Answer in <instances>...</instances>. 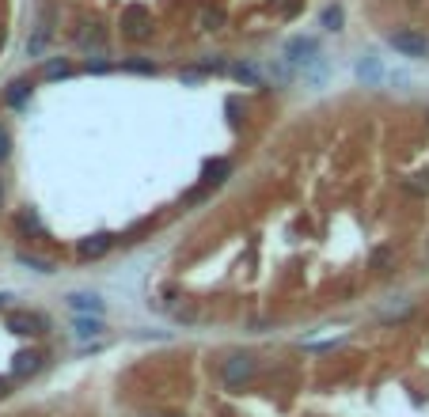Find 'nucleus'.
<instances>
[{
  "instance_id": "nucleus-1",
  "label": "nucleus",
  "mask_w": 429,
  "mask_h": 417,
  "mask_svg": "<svg viewBox=\"0 0 429 417\" xmlns=\"http://www.w3.org/2000/svg\"><path fill=\"white\" fill-rule=\"evenodd\" d=\"M217 372H221V383L228 387V391H243V387L258 376V357H255V353H243V349L228 353Z\"/></svg>"
},
{
  "instance_id": "nucleus-2",
  "label": "nucleus",
  "mask_w": 429,
  "mask_h": 417,
  "mask_svg": "<svg viewBox=\"0 0 429 417\" xmlns=\"http://www.w3.org/2000/svg\"><path fill=\"white\" fill-rule=\"evenodd\" d=\"M4 323H8L12 334H23V338L50 334V315H42V311H8Z\"/></svg>"
},
{
  "instance_id": "nucleus-3",
  "label": "nucleus",
  "mask_w": 429,
  "mask_h": 417,
  "mask_svg": "<svg viewBox=\"0 0 429 417\" xmlns=\"http://www.w3.org/2000/svg\"><path fill=\"white\" fill-rule=\"evenodd\" d=\"M122 34L133 42H145L152 34V12L145 8V4H130V8L122 12Z\"/></svg>"
},
{
  "instance_id": "nucleus-4",
  "label": "nucleus",
  "mask_w": 429,
  "mask_h": 417,
  "mask_svg": "<svg viewBox=\"0 0 429 417\" xmlns=\"http://www.w3.org/2000/svg\"><path fill=\"white\" fill-rule=\"evenodd\" d=\"M388 42L403 53V58H426V53H429V38L421 31H414V27H399V31H391Z\"/></svg>"
},
{
  "instance_id": "nucleus-5",
  "label": "nucleus",
  "mask_w": 429,
  "mask_h": 417,
  "mask_svg": "<svg viewBox=\"0 0 429 417\" xmlns=\"http://www.w3.org/2000/svg\"><path fill=\"white\" fill-rule=\"evenodd\" d=\"M46 368V353L42 349H19L12 357V379H31Z\"/></svg>"
},
{
  "instance_id": "nucleus-6",
  "label": "nucleus",
  "mask_w": 429,
  "mask_h": 417,
  "mask_svg": "<svg viewBox=\"0 0 429 417\" xmlns=\"http://www.w3.org/2000/svg\"><path fill=\"white\" fill-rule=\"evenodd\" d=\"M110 247H114V236H110V231H95V236H84L80 243H76V258H80V262H95V258H103Z\"/></svg>"
},
{
  "instance_id": "nucleus-7",
  "label": "nucleus",
  "mask_w": 429,
  "mask_h": 417,
  "mask_svg": "<svg viewBox=\"0 0 429 417\" xmlns=\"http://www.w3.org/2000/svg\"><path fill=\"white\" fill-rule=\"evenodd\" d=\"M65 303L76 311V315H103V311H107V303H103L99 292H69Z\"/></svg>"
},
{
  "instance_id": "nucleus-8",
  "label": "nucleus",
  "mask_w": 429,
  "mask_h": 417,
  "mask_svg": "<svg viewBox=\"0 0 429 417\" xmlns=\"http://www.w3.org/2000/svg\"><path fill=\"white\" fill-rule=\"evenodd\" d=\"M395 262H399V254H395V247H391V243H380V247H372V254H369V270L376 273V277L391 273V270H395Z\"/></svg>"
},
{
  "instance_id": "nucleus-9",
  "label": "nucleus",
  "mask_w": 429,
  "mask_h": 417,
  "mask_svg": "<svg viewBox=\"0 0 429 417\" xmlns=\"http://www.w3.org/2000/svg\"><path fill=\"white\" fill-rule=\"evenodd\" d=\"M50 34H53V8H46V12H42L38 31L27 38V53H31V58H38L42 49H46V42H50Z\"/></svg>"
},
{
  "instance_id": "nucleus-10",
  "label": "nucleus",
  "mask_w": 429,
  "mask_h": 417,
  "mask_svg": "<svg viewBox=\"0 0 429 417\" xmlns=\"http://www.w3.org/2000/svg\"><path fill=\"white\" fill-rule=\"evenodd\" d=\"M103 330H107L103 315H76V319H73V334L80 338V342H91V338H103Z\"/></svg>"
},
{
  "instance_id": "nucleus-11",
  "label": "nucleus",
  "mask_w": 429,
  "mask_h": 417,
  "mask_svg": "<svg viewBox=\"0 0 429 417\" xmlns=\"http://www.w3.org/2000/svg\"><path fill=\"white\" fill-rule=\"evenodd\" d=\"M414 315V300H406V296H399V300H391L388 307H380V323L384 327H391V323H403Z\"/></svg>"
},
{
  "instance_id": "nucleus-12",
  "label": "nucleus",
  "mask_w": 429,
  "mask_h": 417,
  "mask_svg": "<svg viewBox=\"0 0 429 417\" xmlns=\"http://www.w3.org/2000/svg\"><path fill=\"white\" fill-rule=\"evenodd\" d=\"M315 49H319V46H315V38H304V34H300V38H289V46H285V58H289L293 65H300V61L308 65V61L315 58Z\"/></svg>"
},
{
  "instance_id": "nucleus-13",
  "label": "nucleus",
  "mask_w": 429,
  "mask_h": 417,
  "mask_svg": "<svg viewBox=\"0 0 429 417\" xmlns=\"http://www.w3.org/2000/svg\"><path fill=\"white\" fill-rule=\"evenodd\" d=\"M228 175H232V164H228V160H209L206 171H201V186L217 190V186H224V182H228Z\"/></svg>"
},
{
  "instance_id": "nucleus-14",
  "label": "nucleus",
  "mask_w": 429,
  "mask_h": 417,
  "mask_svg": "<svg viewBox=\"0 0 429 417\" xmlns=\"http://www.w3.org/2000/svg\"><path fill=\"white\" fill-rule=\"evenodd\" d=\"M31 91H34L31 80H12L8 91H4V103H8V107H16V110H23L27 99H31Z\"/></svg>"
},
{
  "instance_id": "nucleus-15",
  "label": "nucleus",
  "mask_w": 429,
  "mask_h": 417,
  "mask_svg": "<svg viewBox=\"0 0 429 417\" xmlns=\"http://www.w3.org/2000/svg\"><path fill=\"white\" fill-rule=\"evenodd\" d=\"M16 228L23 231V236H42V231H46L34 209H19V213H16Z\"/></svg>"
},
{
  "instance_id": "nucleus-16",
  "label": "nucleus",
  "mask_w": 429,
  "mask_h": 417,
  "mask_svg": "<svg viewBox=\"0 0 429 417\" xmlns=\"http://www.w3.org/2000/svg\"><path fill=\"white\" fill-rule=\"evenodd\" d=\"M42 76H46V80H65V76H73V61L69 58L46 61V65H42Z\"/></svg>"
},
{
  "instance_id": "nucleus-17",
  "label": "nucleus",
  "mask_w": 429,
  "mask_h": 417,
  "mask_svg": "<svg viewBox=\"0 0 429 417\" xmlns=\"http://www.w3.org/2000/svg\"><path fill=\"white\" fill-rule=\"evenodd\" d=\"M16 262L19 266H27V270H34V273H53L58 266L50 262V258H38V254H27V251H19L16 254Z\"/></svg>"
},
{
  "instance_id": "nucleus-18",
  "label": "nucleus",
  "mask_w": 429,
  "mask_h": 417,
  "mask_svg": "<svg viewBox=\"0 0 429 417\" xmlns=\"http://www.w3.org/2000/svg\"><path fill=\"white\" fill-rule=\"evenodd\" d=\"M232 76H236V80L240 84H247V88H262V76H258V68L255 65H232Z\"/></svg>"
},
{
  "instance_id": "nucleus-19",
  "label": "nucleus",
  "mask_w": 429,
  "mask_h": 417,
  "mask_svg": "<svg viewBox=\"0 0 429 417\" xmlns=\"http://www.w3.org/2000/svg\"><path fill=\"white\" fill-rule=\"evenodd\" d=\"M122 68L125 73H137V76H156L160 73L156 61H149V58H130V61H122Z\"/></svg>"
},
{
  "instance_id": "nucleus-20",
  "label": "nucleus",
  "mask_w": 429,
  "mask_h": 417,
  "mask_svg": "<svg viewBox=\"0 0 429 417\" xmlns=\"http://www.w3.org/2000/svg\"><path fill=\"white\" fill-rule=\"evenodd\" d=\"M403 190H406V194H414V197H426V194H429V171L410 175V179L403 182Z\"/></svg>"
},
{
  "instance_id": "nucleus-21",
  "label": "nucleus",
  "mask_w": 429,
  "mask_h": 417,
  "mask_svg": "<svg viewBox=\"0 0 429 417\" xmlns=\"http://www.w3.org/2000/svg\"><path fill=\"white\" fill-rule=\"evenodd\" d=\"M342 19H346V12L339 4H327L323 8V31H342Z\"/></svg>"
},
{
  "instance_id": "nucleus-22",
  "label": "nucleus",
  "mask_w": 429,
  "mask_h": 417,
  "mask_svg": "<svg viewBox=\"0 0 429 417\" xmlns=\"http://www.w3.org/2000/svg\"><path fill=\"white\" fill-rule=\"evenodd\" d=\"M224 27V8H206L201 12V31H221Z\"/></svg>"
},
{
  "instance_id": "nucleus-23",
  "label": "nucleus",
  "mask_w": 429,
  "mask_h": 417,
  "mask_svg": "<svg viewBox=\"0 0 429 417\" xmlns=\"http://www.w3.org/2000/svg\"><path fill=\"white\" fill-rule=\"evenodd\" d=\"M357 76H361V80H369V84H376V80H380V65H376V58H365L361 65H357Z\"/></svg>"
},
{
  "instance_id": "nucleus-24",
  "label": "nucleus",
  "mask_w": 429,
  "mask_h": 417,
  "mask_svg": "<svg viewBox=\"0 0 429 417\" xmlns=\"http://www.w3.org/2000/svg\"><path fill=\"white\" fill-rule=\"evenodd\" d=\"M198 68H201V73H224V68H228V61H224V58H206Z\"/></svg>"
},
{
  "instance_id": "nucleus-25",
  "label": "nucleus",
  "mask_w": 429,
  "mask_h": 417,
  "mask_svg": "<svg viewBox=\"0 0 429 417\" xmlns=\"http://www.w3.org/2000/svg\"><path fill=\"white\" fill-rule=\"evenodd\" d=\"M8 155H12V137H8V129L0 125V164H4Z\"/></svg>"
},
{
  "instance_id": "nucleus-26",
  "label": "nucleus",
  "mask_w": 429,
  "mask_h": 417,
  "mask_svg": "<svg viewBox=\"0 0 429 417\" xmlns=\"http://www.w3.org/2000/svg\"><path fill=\"white\" fill-rule=\"evenodd\" d=\"M84 68H88L91 76H103V73H110V68H114V65H110V61H88V65H84Z\"/></svg>"
},
{
  "instance_id": "nucleus-27",
  "label": "nucleus",
  "mask_w": 429,
  "mask_h": 417,
  "mask_svg": "<svg viewBox=\"0 0 429 417\" xmlns=\"http://www.w3.org/2000/svg\"><path fill=\"white\" fill-rule=\"evenodd\" d=\"M12 383H16V379H12V376H0V399H4V394L12 391Z\"/></svg>"
},
{
  "instance_id": "nucleus-28",
  "label": "nucleus",
  "mask_w": 429,
  "mask_h": 417,
  "mask_svg": "<svg viewBox=\"0 0 429 417\" xmlns=\"http://www.w3.org/2000/svg\"><path fill=\"white\" fill-rule=\"evenodd\" d=\"M164 417H186V414H164Z\"/></svg>"
},
{
  "instance_id": "nucleus-29",
  "label": "nucleus",
  "mask_w": 429,
  "mask_h": 417,
  "mask_svg": "<svg viewBox=\"0 0 429 417\" xmlns=\"http://www.w3.org/2000/svg\"><path fill=\"white\" fill-rule=\"evenodd\" d=\"M0 201H4V186H0Z\"/></svg>"
},
{
  "instance_id": "nucleus-30",
  "label": "nucleus",
  "mask_w": 429,
  "mask_h": 417,
  "mask_svg": "<svg viewBox=\"0 0 429 417\" xmlns=\"http://www.w3.org/2000/svg\"><path fill=\"white\" fill-rule=\"evenodd\" d=\"M0 46H4V31H0Z\"/></svg>"
},
{
  "instance_id": "nucleus-31",
  "label": "nucleus",
  "mask_w": 429,
  "mask_h": 417,
  "mask_svg": "<svg viewBox=\"0 0 429 417\" xmlns=\"http://www.w3.org/2000/svg\"><path fill=\"white\" fill-rule=\"evenodd\" d=\"M426 118H429V107H426Z\"/></svg>"
}]
</instances>
